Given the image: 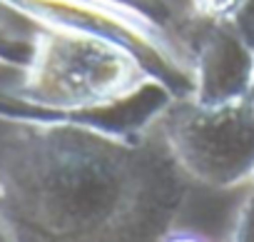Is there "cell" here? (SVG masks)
I'll return each instance as SVG.
<instances>
[{"mask_svg":"<svg viewBox=\"0 0 254 242\" xmlns=\"http://www.w3.org/2000/svg\"><path fill=\"white\" fill-rule=\"evenodd\" d=\"M175 172L142 140L75 117L0 123V237L15 242L132 240L177 212Z\"/></svg>","mask_w":254,"mask_h":242,"instance_id":"1","label":"cell"},{"mask_svg":"<svg viewBox=\"0 0 254 242\" xmlns=\"http://www.w3.org/2000/svg\"><path fill=\"white\" fill-rule=\"evenodd\" d=\"M145 87L165 82L125 40L70 25H35L10 95L33 110L75 117L122 105Z\"/></svg>","mask_w":254,"mask_h":242,"instance_id":"2","label":"cell"},{"mask_svg":"<svg viewBox=\"0 0 254 242\" xmlns=\"http://www.w3.org/2000/svg\"><path fill=\"white\" fill-rule=\"evenodd\" d=\"M160 140L182 177L237 190L254 175V95L202 102L190 92L160 115Z\"/></svg>","mask_w":254,"mask_h":242,"instance_id":"3","label":"cell"},{"mask_svg":"<svg viewBox=\"0 0 254 242\" xmlns=\"http://www.w3.org/2000/svg\"><path fill=\"white\" fill-rule=\"evenodd\" d=\"M0 8L33 25H70L120 38L142 53L145 60H157L162 68L192 82L194 48H190L177 30L127 15L102 0H0Z\"/></svg>","mask_w":254,"mask_h":242,"instance_id":"4","label":"cell"},{"mask_svg":"<svg viewBox=\"0 0 254 242\" xmlns=\"http://www.w3.org/2000/svg\"><path fill=\"white\" fill-rule=\"evenodd\" d=\"M190 95L202 102H224L254 95L252 58L227 18L209 20L207 35L194 48Z\"/></svg>","mask_w":254,"mask_h":242,"instance_id":"5","label":"cell"},{"mask_svg":"<svg viewBox=\"0 0 254 242\" xmlns=\"http://www.w3.org/2000/svg\"><path fill=\"white\" fill-rule=\"evenodd\" d=\"M224 18L234 28L242 45L247 48V53L252 58V68H254V0H237L234 10Z\"/></svg>","mask_w":254,"mask_h":242,"instance_id":"6","label":"cell"},{"mask_svg":"<svg viewBox=\"0 0 254 242\" xmlns=\"http://www.w3.org/2000/svg\"><path fill=\"white\" fill-rule=\"evenodd\" d=\"M237 5V0H190V10L197 20H219L229 15Z\"/></svg>","mask_w":254,"mask_h":242,"instance_id":"7","label":"cell"},{"mask_svg":"<svg viewBox=\"0 0 254 242\" xmlns=\"http://www.w3.org/2000/svg\"><path fill=\"white\" fill-rule=\"evenodd\" d=\"M252 190H254V187H252ZM232 237H234V240H254V192L244 200V205H242V210H239V215H237Z\"/></svg>","mask_w":254,"mask_h":242,"instance_id":"8","label":"cell"},{"mask_svg":"<svg viewBox=\"0 0 254 242\" xmlns=\"http://www.w3.org/2000/svg\"><path fill=\"white\" fill-rule=\"evenodd\" d=\"M249 185H252V187H254V175H252V180H249Z\"/></svg>","mask_w":254,"mask_h":242,"instance_id":"9","label":"cell"}]
</instances>
